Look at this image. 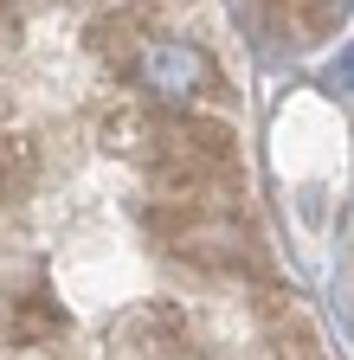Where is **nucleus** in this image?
Returning a JSON list of instances; mask_svg holds the SVG:
<instances>
[{"label": "nucleus", "instance_id": "nucleus-1", "mask_svg": "<svg viewBox=\"0 0 354 360\" xmlns=\"http://www.w3.org/2000/svg\"><path fill=\"white\" fill-rule=\"evenodd\" d=\"M122 77L148 90L155 103H194V97H219V65L213 52H200L194 39H167V32H142L122 52Z\"/></svg>", "mask_w": 354, "mask_h": 360}, {"label": "nucleus", "instance_id": "nucleus-2", "mask_svg": "<svg viewBox=\"0 0 354 360\" xmlns=\"http://www.w3.org/2000/svg\"><path fill=\"white\" fill-rule=\"evenodd\" d=\"M116 341L129 354H174V347H181V315H174V302H142L116 328Z\"/></svg>", "mask_w": 354, "mask_h": 360}, {"label": "nucleus", "instance_id": "nucleus-3", "mask_svg": "<svg viewBox=\"0 0 354 360\" xmlns=\"http://www.w3.org/2000/svg\"><path fill=\"white\" fill-rule=\"evenodd\" d=\"M65 328H71V315L58 309V296H52V290H32V296H20V302H13V315H7V335H13L20 347L58 341Z\"/></svg>", "mask_w": 354, "mask_h": 360}, {"label": "nucleus", "instance_id": "nucleus-4", "mask_svg": "<svg viewBox=\"0 0 354 360\" xmlns=\"http://www.w3.org/2000/svg\"><path fill=\"white\" fill-rule=\"evenodd\" d=\"M348 20V0H296V32L303 39H329Z\"/></svg>", "mask_w": 354, "mask_h": 360}]
</instances>
